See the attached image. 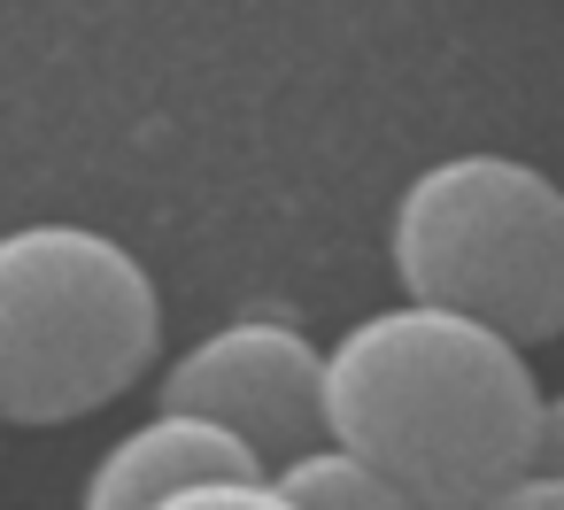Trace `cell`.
Wrapping results in <instances>:
<instances>
[{
    "instance_id": "3",
    "label": "cell",
    "mask_w": 564,
    "mask_h": 510,
    "mask_svg": "<svg viewBox=\"0 0 564 510\" xmlns=\"http://www.w3.org/2000/svg\"><path fill=\"white\" fill-rule=\"evenodd\" d=\"M387 271L402 302L541 348L564 333V186L502 148L441 155L387 209Z\"/></svg>"
},
{
    "instance_id": "9",
    "label": "cell",
    "mask_w": 564,
    "mask_h": 510,
    "mask_svg": "<svg viewBox=\"0 0 564 510\" xmlns=\"http://www.w3.org/2000/svg\"><path fill=\"white\" fill-rule=\"evenodd\" d=\"M533 471L564 479V387L541 394V417H533Z\"/></svg>"
},
{
    "instance_id": "8",
    "label": "cell",
    "mask_w": 564,
    "mask_h": 510,
    "mask_svg": "<svg viewBox=\"0 0 564 510\" xmlns=\"http://www.w3.org/2000/svg\"><path fill=\"white\" fill-rule=\"evenodd\" d=\"M471 510H564V479H549V471H518V479H502L495 495H479Z\"/></svg>"
},
{
    "instance_id": "6",
    "label": "cell",
    "mask_w": 564,
    "mask_h": 510,
    "mask_svg": "<svg viewBox=\"0 0 564 510\" xmlns=\"http://www.w3.org/2000/svg\"><path fill=\"white\" fill-rule=\"evenodd\" d=\"M271 487H279L294 510H425V502H410L379 464H364V456H348V448H333V441L286 456V464L271 471Z\"/></svg>"
},
{
    "instance_id": "5",
    "label": "cell",
    "mask_w": 564,
    "mask_h": 510,
    "mask_svg": "<svg viewBox=\"0 0 564 510\" xmlns=\"http://www.w3.org/2000/svg\"><path fill=\"white\" fill-rule=\"evenodd\" d=\"M263 464L240 448V441H225L217 425H202V417H186V410H155V417H140L132 433H117L101 456H94V471H86V487H78V510H155V502H171L178 487H202V479H256Z\"/></svg>"
},
{
    "instance_id": "4",
    "label": "cell",
    "mask_w": 564,
    "mask_h": 510,
    "mask_svg": "<svg viewBox=\"0 0 564 510\" xmlns=\"http://www.w3.org/2000/svg\"><path fill=\"white\" fill-rule=\"evenodd\" d=\"M163 410L217 425L279 471L325 441V348L286 317H232L163 363Z\"/></svg>"
},
{
    "instance_id": "2",
    "label": "cell",
    "mask_w": 564,
    "mask_h": 510,
    "mask_svg": "<svg viewBox=\"0 0 564 510\" xmlns=\"http://www.w3.org/2000/svg\"><path fill=\"white\" fill-rule=\"evenodd\" d=\"M163 356V286L101 225L0 232V425H78Z\"/></svg>"
},
{
    "instance_id": "7",
    "label": "cell",
    "mask_w": 564,
    "mask_h": 510,
    "mask_svg": "<svg viewBox=\"0 0 564 510\" xmlns=\"http://www.w3.org/2000/svg\"><path fill=\"white\" fill-rule=\"evenodd\" d=\"M155 510H294V502L271 487V471H256V479H202V487H178V495L155 502Z\"/></svg>"
},
{
    "instance_id": "1",
    "label": "cell",
    "mask_w": 564,
    "mask_h": 510,
    "mask_svg": "<svg viewBox=\"0 0 564 510\" xmlns=\"http://www.w3.org/2000/svg\"><path fill=\"white\" fill-rule=\"evenodd\" d=\"M541 379L502 333L394 302L325 340V441L379 464L425 510H471L533 471Z\"/></svg>"
}]
</instances>
